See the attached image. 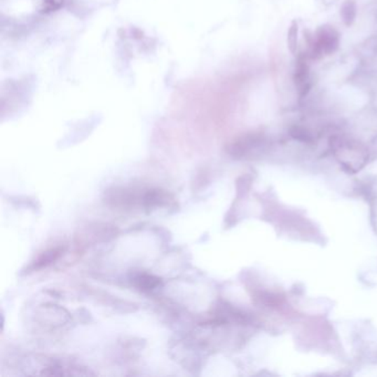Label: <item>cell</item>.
<instances>
[{"label":"cell","instance_id":"cell-1","mask_svg":"<svg viewBox=\"0 0 377 377\" xmlns=\"http://www.w3.org/2000/svg\"><path fill=\"white\" fill-rule=\"evenodd\" d=\"M329 147L341 167L348 174L361 172L371 158L367 145L342 133L331 134Z\"/></svg>","mask_w":377,"mask_h":377},{"label":"cell","instance_id":"cell-2","mask_svg":"<svg viewBox=\"0 0 377 377\" xmlns=\"http://www.w3.org/2000/svg\"><path fill=\"white\" fill-rule=\"evenodd\" d=\"M306 50H302L311 61H319L338 53L341 46V34L330 24L321 25L315 32H304Z\"/></svg>","mask_w":377,"mask_h":377},{"label":"cell","instance_id":"cell-3","mask_svg":"<svg viewBox=\"0 0 377 377\" xmlns=\"http://www.w3.org/2000/svg\"><path fill=\"white\" fill-rule=\"evenodd\" d=\"M268 141L262 132H248L237 137L229 143L227 153L233 158H252L267 147Z\"/></svg>","mask_w":377,"mask_h":377},{"label":"cell","instance_id":"cell-4","mask_svg":"<svg viewBox=\"0 0 377 377\" xmlns=\"http://www.w3.org/2000/svg\"><path fill=\"white\" fill-rule=\"evenodd\" d=\"M310 59L308 55L300 51L296 57L294 61V70H292V82H294V89L299 100L307 99L311 93L315 80L312 76L311 67H310Z\"/></svg>","mask_w":377,"mask_h":377},{"label":"cell","instance_id":"cell-5","mask_svg":"<svg viewBox=\"0 0 377 377\" xmlns=\"http://www.w3.org/2000/svg\"><path fill=\"white\" fill-rule=\"evenodd\" d=\"M357 58L364 66L377 64V34L369 36L357 48Z\"/></svg>","mask_w":377,"mask_h":377},{"label":"cell","instance_id":"cell-6","mask_svg":"<svg viewBox=\"0 0 377 377\" xmlns=\"http://www.w3.org/2000/svg\"><path fill=\"white\" fill-rule=\"evenodd\" d=\"M289 135L294 141L300 142L303 144H315L319 135L315 134L313 130L310 129L309 126L303 124H294L289 129Z\"/></svg>","mask_w":377,"mask_h":377},{"label":"cell","instance_id":"cell-7","mask_svg":"<svg viewBox=\"0 0 377 377\" xmlns=\"http://www.w3.org/2000/svg\"><path fill=\"white\" fill-rule=\"evenodd\" d=\"M132 283L139 290L151 291L162 286V279L149 273H139L132 278Z\"/></svg>","mask_w":377,"mask_h":377},{"label":"cell","instance_id":"cell-8","mask_svg":"<svg viewBox=\"0 0 377 377\" xmlns=\"http://www.w3.org/2000/svg\"><path fill=\"white\" fill-rule=\"evenodd\" d=\"M357 13H359V7L355 0H344L340 7L341 20L343 22L344 26H353L354 22L357 21Z\"/></svg>","mask_w":377,"mask_h":377},{"label":"cell","instance_id":"cell-9","mask_svg":"<svg viewBox=\"0 0 377 377\" xmlns=\"http://www.w3.org/2000/svg\"><path fill=\"white\" fill-rule=\"evenodd\" d=\"M287 47L289 53L294 57H296L300 53V27H299L298 20L291 21L287 32Z\"/></svg>","mask_w":377,"mask_h":377},{"label":"cell","instance_id":"cell-10","mask_svg":"<svg viewBox=\"0 0 377 377\" xmlns=\"http://www.w3.org/2000/svg\"><path fill=\"white\" fill-rule=\"evenodd\" d=\"M254 300L258 304L266 308H279L285 302L283 296L280 294H271V292H260L254 296Z\"/></svg>","mask_w":377,"mask_h":377},{"label":"cell","instance_id":"cell-11","mask_svg":"<svg viewBox=\"0 0 377 377\" xmlns=\"http://www.w3.org/2000/svg\"><path fill=\"white\" fill-rule=\"evenodd\" d=\"M61 252H62L61 248L51 249L49 252H43L42 256H40V257L34 261V265L32 266V269H41V268L51 265L53 262H55V260L58 259Z\"/></svg>","mask_w":377,"mask_h":377},{"label":"cell","instance_id":"cell-12","mask_svg":"<svg viewBox=\"0 0 377 377\" xmlns=\"http://www.w3.org/2000/svg\"><path fill=\"white\" fill-rule=\"evenodd\" d=\"M63 0H39V9L41 13H50L60 9Z\"/></svg>","mask_w":377,"mask_h":377},{"label":"cell","instance_id":"cell-13","mask_svg":"<svg viewBox=\"0 0 377 377\" xmlns=\"http://www.w3.org/2000/svg\"><path fill=\"white\" fill-rule=\"evenodd\" d=\"M367 147H369V154H371V156L377 158V135L374 137V139H372V141L369 142V144L367 145Z\"/></svg>","mask_w":377,"mask_h":377},{"label":"cell","instance_id":"cell-14","mask_svg":"<svg viewBox=\"0 0 377 377\" xmlns=\"http://www.w3.org/2000/svg\"><path fill=\"white\" fill-rule=\"evenodd\" d=\"M375 19H376V22H377V13H376V16H375Z\"/></svg>","mask_w":377,"mask_h":377}]
</instances>
